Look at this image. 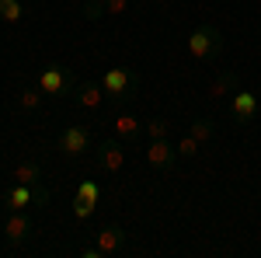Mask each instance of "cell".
Instances as JSON below:
<instances>
[{
  "label": "cell",
  "mask_w": 261,
  "mask_h": 258,
  "mask_svg": "<svg viewBox=\"0 0 261 258\" xmlns=\"http://www.w3.org/2000/svg\"><path fill=\"white\" fill-rule=\"evenodd\" d=\"M101 87H105V98H112L115 105H129L140 95V74L133 66H108L101 74Z\"/></svg>",
  "instance_id": "1"
},
{
  "label": "cell",
  "mask_w": 261,
  "mask_h": 258,
  "mask_svg": "<svg viewBox=\"0 0 261 258\" xmlns=\"http://www.w3.org/2000/svg\"><path fill=\"white\" fill-rule=\"evenodd\" d=\"M223 53V32L216 25H199L192 35H188V56L199 63H213L220 60Z\"/></svg>",
  "instance_id": "2"
},
{
  "label": "cell",
  "mask_w": 261,
  "mask_h": 258,
  "mask_svg": "<svg viewBox=\"0 0 261 258\" xmlns=\"http://www.w3.org/2000/svg\"><path fill=\"white\" fill-rule=\"evenodd\" d=\"M4 206L7 209H42L49 206V189L45 185H18L11 181V189H4Z\"/></svg>",
  "instance_id": "3"
},
{
  "label": "cell",
  "mask_w": 261,
  "mask_h": 258,
  "mask_svg": "<svg viewBox=\"0 0 261 258\" xmlns=\"http://www.w3.org/2000/svg\"><path fill=\"white\" fill-rule=\"evenodd\" d=\"M39 87H42V95H49V98H63V95H70L77 87V77H73L70 66L53 63V66H45L39 74Z\"/></svg>",
  "instance_id": "4"
},
{
  "label": "cell",
  "mask_w": 261,
  "mask_h": 258,
  "mask_svg": "<svg viewBox=\"0 0 261 258\" xmlns=\"http://www.w3.org/2000/svg\"><path fill=\"white\" fill-rule=\"evenodd\" d=\"M94 147V136H91V129L84 126V122H73V126H66L60 133V154L63 157H84L87 150Z\"/></svg>",
  "instance_id": "5"
},
{
  "label": "cell",
  "mask_w": 261,
  "mask_h": 258,
  "mask_svg": "<svg viewBox=\"0 0 261 258\" xmlns=\"http://www.w3.org/2000/svg\"><path fill=\"white\" fill-rule=\"evenodd\" d=\"M261 112V101L254 91H244V87H237L233 91V101H230V115L241 122V126H251V122L258 119Z\"/></svg>",
  "instance_id": "6"
},
{
  "label": "cell",
  "mask_w": 261,
  "mask_h": 258,
  "mask_svg": "<svg viewBox=\"0 0 261 258\" xmlns=\"http://www.w3.org/2000/svg\"><path fill=\"white\" fill-rule=\"evenodd\" d=\"M98 164H101V171H108V175H115V171L125 168V147H122L119 136L98 143Z\"/></svg>",
  "instance_id": "7"
},
{
  "label": "cell",
  "mask_w": 261,
  "mask_h": 258,
  "mask_svg": "<svg viewBox=\"0 0 261 258\" xmlns=\"http://www.w3.org/2000/svg\"><path fill=\"white\" fill-rule=\"evenodd\" d=\"M174 160H178V147H174V143H167V139H150V147H146V164H150L153 171H171Z\"/></svg>",
  "instance_id": "8"
},
{
  "label": "cell",
  "mask_w": 261,
  "mask_h": 258,
  "mask_svg": "<svg viewBox=\"0 0 261 258\" xmlns=\"http://www.w3.org/2000/svg\"><path fill=\"white\" fill-rule=\"evenodd\" d=\"M28 234H32V217H28V209H11V217L4 223L7 244H21V241H28Z\"/></svg>",
  "instance_id": "9"
},
{
  "label": "cell",
  "mask_w": 261,
  "mask_h": 258,
  "mask_svg": "<svg viewBox=\"0 0 261 258\" xmlns=\"http://www.w3.org/2000/svg\"><path fill=\"white\" fill-rule=\"evenodd\" d=\"M94 244H98V251L105 258L115 255V251L125 248V230H122V227H101L98 234H94Z\"/></svg>",
  "instance_id": "10"
},
{
  "label": "cell",
  "mask_w": 261,
  "mask_h": 258,
  "mask_svg": "<svg viewBox=\"0 0 261 258\" xmlns=\"http://www.w3.org/2000/svg\"><path fill=\"white\" fill-rule=\"evenodd\" d=\"M237 87H241V77H237L233 70H220L216 77L209 80V87H205V95H209L213 101H220V98H226V95H233Z\"/></svg>",
  "instance_id": "11"
},
{
  "label": "cell",
  "mask_w": 261,
  "mask_h": 258,
  "mask_svg": "<svg viewBox=\"0 0 261 258\" xmlns=\"http://www.w3.org/2000/svg\"><path fill=\"white\" fill-rule=\"evenodd\" d=\"M11 181H18V185H42V164L39 160H21L11 168Z\"/></svg>",
  "instance_id": "12"
},
{
  "label": "cell",
  "mask_w": 261,
  "mask_h": 258,
  "mask_svg": "<svg viewBox=\"0 0 261 258\" xmlns=\"http://www.w3.org/2000/svg\"><path fill=\"white\" fill-rule=\"evenodd\" d=\"M77 101H81V108H101V101H105V87H101V80L94 84V80H87V84H81L77 87Z\"/></svg>",
  "instance_id": "13"
},
{
  "label": "cell",
  "mask_w": 261,
  "mask_h": 258,
  "mask_svg": "<svg viewBox=\"0 0 261 258\" xmlns=\"http://www.w3.org/2000/svg\"><path fill=\"white\" fill-rule=\"evenodd\" d=\"M140 126H143V122L136 119V115H129V112H119V115L112 119V129H115V136H119V139H133L136 133H140Z\"/></svg>",
  "instance_id": "14"
},
{
  "label": "cell",
  "mask_w": 261,
  "mask_h": 258,
  "mask_svg": "<svg viewBox=\"0 0 261 258\" xmlns=\"http://www.w3.org/2000/svg\"><path fill=\"white\" fill-rule=\"evenodd\" d=\"M213 133H216L213 119H192V122H188V136H195L199 143H209V139H213Z\"/></svg>",
  "instance_id": "15"
},
{
  "label": "cell",
  "mask_w": 261,
  "mask_h": 258,
  "mask_svg": "<svg viewBox=\"0 0 261 258\" xmlns=\"http://www.w3.org/2000/svg\"><path fill=\"white\" fill-rule=\"evenodd\" d=\"M18 105L24 108V112H35V108L42 105V87L39 84H35V87H21L18 91Z\"/></svg>",
  "instance_id": "16"
},
{
  "label": "cell",
  "mask_w": 261,
  "mask_h": 258,
  "mask_svg": "<svg viewBox=\"0 0 261 258\" xmlns=\"http://www.w3.org/2000/svg\"><path fill=\"white\" fill-rule=\"evenodd\" d=\"M73 199H81V202H94V206H98L101 185H98V181H91V178H84L81 185H77V196H73Z\"/></svg>",
  "instance_id": "17"
},
{
  "label": "cell",
  "mask_w": 261,
  "mask_h": 258,
  "mask_svg": "<svg viewBox=\"0 0 261 258\" xmlns=\"http://www.w3.org/2000/svg\"><path fill=\"white\" fill-rule=\"evenodd\" d=\"M146 129H150V139H167L171 136V122L167 119H150Z\"/></svg>",
  "instance_id": "18"
},
{
  "label": "cell",
  "mask_w": 261,
  "mask_h": 258,
  "mask_svg": "<svg viewBox=\"0 0 261 258\" xmlns=\"http://www.w3.org/2000/svg\"><path fill=\"white\" fill-rule=\"evenodd\" d=\"M199 139L195 136H185V139H178V157H199Z\"/></svg>",
  "instance_id": "19"
},
{
  "label": "cell",
  "mask_w": 261,
  "mask_h": 258,
  "mask_svg": "<svg viewBox=\"0 0 261 258\" xmlns=\"http://www.w3.org/2000/svg\"><path fill=\"white\" fill-rule=\"evenodd\" d=\"M21 18H24V7H21V0H11V4H7V11H4V18H0V21H7V25H18Z\"/></svg>",
  "instance_id": "20"
},
{
  "label": "cell",
  "mask_w": 261,
  "mask_h": 258,
  "mask_svg": "<svg viewBox=\"0 0 261 258\" xmlns=\"http://www.w3.org/2000/svg\"><path fill=\"white\" fill-rule=\"evenodd\" d=\"M84 18H87V21H101V18H105V4L87 0V4H84Z\"/></svg>",
  "instance_id": "21"
},
{
  "label": "cell",
  "mask_w": 261,
  "mask_h": 258,
  "mask_svg": "<svg viewBox=\"0 0 261 258\" xmlns=\"http://www.w3.org/2000/svg\"><path fill=\"white\" fill-rule=\"evenodd\" d=\"M94 213V202H81V199H73V217L77 220H91Z\"/></svg>",
  "instance_id": "22"
},
{
  "label": "cell",
  "mask_w": 261,
  "mask_h": 258,
  "mask_svg": "<svg viewBox=\"0 0 261 258\" xmlns=\"http://www.w3.org/2000/svg\"><path fill=\"white\" fill-rule=\"evenodd\" d=\"M125 7H129V0H105V18L108 14H122Z\"/></svg>",
  "instance_id": "23"
},
{
  "label": "cell",
  "mask_w": 261,
  "mask_h": 258,
  "mask_svg": "<svg viewBox=\"0 0 261 258\" xmlns=\"http://www.w3.org/2000/svg\"><path fill=\"white\" fill-rule=\"evenodd\" d=\"M81 255H84V258H105V255L98 251V244H87V248H81Z\"/></svg>",
  "instance_id": "24"
},
{
  "label": "cell",
  "mask_w": 261,
  "mask_h": 258,
  "mask_svg": "<svg viewBox=\"0 0 261 258\" xmlns=\"http://www.w3.org/2000/svg\"><path fill=\"white\" fill-rule=\"evenodd\" d=\"M7 4H11V0H0V18H4V11H7Z\"/></svg>",
  "instance_id": "25"
},
{
  "label": "cell",
  "mask_w": 261,
  "mask_h": 258,
  "mask_svg": "<svg viewBox=\"0 0 261 258\" xmlns=\"http://www.w3.org/2000/svg\"><path fill=\"white\" fill-rule=\"evenodd\" d=\"M157 4H167V0H157Z\"/></svg>",
  "instance_id": "26"
},
{
  "label": "cell",
  "mask_w": 261,
  "mask_h": 258,
  "mask_svg": "<svg viewBox=\"0 0 261 258\" xmlns=\"http://www.w3.org/2000/svg\"><path fill=\"white\" fill-rule=\"evenodd\" d=\"M98 4H105V0H98Z\"/></svg>",
  "instance_id": "27"
}]
</instances>
